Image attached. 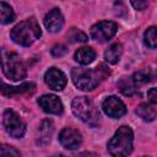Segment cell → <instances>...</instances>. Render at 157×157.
<instances>
[{
	"label": "cell",
	"instance_id": "6da1fadb",
	"mask_svg": "<svg viewBox=\"0 0 157 157\" xmlns=\"http://www.w3.org/2000/svg\"><path fill=\"white\" fill-rule=\"evenodd\" d=\"M134 132L130 126H120L108 141V152L112 157H128L132 152Z\"/></svg>",
	"mask_w": 157,
	"mask_h": 157
},
{
	"label": "cell",
	"instance_id": "7a4b0ae2",
	"mask_svg": "<svg viewBox=\"0 0 157 157\" xmlns=\"http://www.w3.org/2000/svg\"><path fill=\"white\" fill-rule=\"evenodd\" d=\"M42 34L40 27L34 18L25 20L17 23L10 32L11 39L22 47H28L33 42H36Z\"/></svg>",
	"mask_w": 157,
	"mask_h": 157
},
{
	"label": "cell",
	"instance_id": "3957f363",
	"mask_svg": "<svg viewBox=\"0 0 157 157\" xmlns=\"http://www.w3.org/2000/svg\"><path fill=\"white\" fill-rule=\"evenodd\" d=\"M71 109H72L74 114L77 118H80L82 121H85L86 124L94 126L99 121V113H98L96 105L93 104V102L90 98H87L85 96L74 98V101L71 103Z\"/></svg>",
	"mask_w": 157,
	"mask_h": 157
},
{
	"label": "cell",
	"instance_id": "277c9868",
	"mask_svg": "<svg viewBox=\"0 0 157 157\" xmlns=\"http://www.w3.org/2000/svg\"><path fill=\"white\" fill-rule=\"evenodd\" d=\"M1 67L4 75L12 81H21L26 77V66L20 59V56L15 53L2 52L1 56Z\"/></svg>",
	"mask_w": 157,
	"mask_h": 157
},
{
	"label": "cell",
	"instance_id": "5b68a950",
	"mask_svg": "<svg viewBox=\"0 0 157 157\" xmlns=\"http://www.w3.org/2000/svg\"><path fill=\"white\" fill-rule=\"evenodd\" d=\"M71 78L74 85L82 91H92L97 87L99 76L97 71H92L83 67H74L71 71Z\"/></svg>",
	"mask_w": 157,
	"mask_h": 157
},
{
	"label": "cell",
	"instance_id": "8992f818",
	"mask_svg": "<svg viewBox=\"0 0 157 157\" xmlns=\"http://www.w3.org/2000/svg\"><path fill=\"white\" fill-rule=\"evenodd\" d=\"M2 125L5 131L15 137V139H20L25 135L26 132V124L25 121L20 118V115L17 113H15L11 109H6L2 115Z\"/></svg>",
	"mask_w": 157,
	"mask_h": 157
},
{
	"label": "cell",
	"instance_id": "52a82bcc",
	"mask_svg": "<svg viewBox=\"0 0 157 157\" xmlns=\"http://www.w3.org/2000/svg\"><path fill=\"white\" fill-rule=\"evenodd\" d=\"M117 25L112 21H101L92 26L91 37L97 42H107L117 33Z\"/></svg>",
	"mask_w": 157,
	"mask_h": 157
},
{
	"label": "cell",
	"instance_id": "ba28073f",
	"mask_svg": "<svg viewBox=\"0 0 157 157\" xmlns=\"http://www.w3.org/2000/svg\"><path fill=\"white\" fill-rule=\"evenodd\" d=\"M103 112L110 118H120L126 113V107L121 99L115 96H109L103 101Z\"/></svg>",
	"mask_w": 157,
	"mask_h": 157
},
{
	"label": "cell",
	"instance_id": "9c48e42d",
	"mask_svg": "<svg viewBox=\"0 0 157 157\" xmlns=\"http://www.w3.org/2000/svg\"><path fill=\"white\" fill-rule=\"evenodd\" d=\"M60 144L67 150H75L82 144V136L78 130L74 128H65L59 134Z\"/></svg>",
	"mask_w": 157,
	"mask_h": 157
},
{
	"label": "cell",
	"instance_id": "30bf717a",
	"mask_svg": "<svg viewBox=\"0 0 157 157\" xmlns=\"http://www.w3.org/2000/svg\"><path fill=\"white\" fill-rule=\"evenodd\" d=\"M44 81L49 86V88L54 91H61L67 83L66 75L56 67H50L49 70H47L44 75Z\"/></svg>",
	"mask_w": 157,
	"mask_h": 157
},
{
	"label": "cell",
	"instance_id": "8fae6325",
	"mask_svg": "<svg viewBox=\"0 0 157 157\" xmlns=\"http://www.w3.org/2000/svg\"><path fill=\"white\" fill-rule=\"evenodd\" d=\"M38 104L45 113L49 114L60 115L64 112L63 103L59 99V97H56L55 94H43L42 97L38 98Z\"/></svg>",
	"mask_w": 157,
	"mask_h": 157
},
{
	"label": "cell",
	"instance_id": "7c38bea8",
	"mask_svg": "<svg viewBox=\"0 0 157 157\" xmlns=\"http://www.w3.org/2000/svg\"><path fill=\"white\" fill-rule=\"evenodd\" d=\"M44 26L52 33L59 32L64 26V16L61 11L59 9H53L49 11L44 17Z\"/></svg>",
	"mask_w": 157,
	"mask_h": 157
},
{
	"label": "cell",
	"instance_id": "4fadbf2b",
	"mask_svg": "<svg viewBox=\"0 0 157 157\" xmlns=\"http://www.w3.org/2000/svg\"><path fill=\"white\" fill-rule=\"evenodd\" d=\"M36 88V85L32 82H25L21 86H6L5 83H2V88L1 92L5 96H12V94H18V93H31L33 92Z\"/></svg>",
	"mask_w": 157,
	"mask_h": 157
},
{
	"label": "cell",
	"instance_id": "5bb4252c",
	"mask_svg": "<svg viewBox=\"0 0 157 157\" xmlns=\"http://www.w3.org/2000/svg\"><path fill=\"white\" fill-rule=\"evenodd\" d=\"M74 59L82 65H88L96 59V52L91 47H82L75 52Z\"/></svg>",
	"mask_w": 157,
	"mask_h": 157
},
{
	"label": "cell",
	"instance_id": "9a60e30c",
	"mask_svg": "<svg viewBox=\"0 0 157 157\" xmlns=\"http://www.w3.org/2000/svg\"><path fill=\"white\" fill-rule=\"evenodd\" d=\"M123 54V47L120 43H114L112 44L104 53V59L109 64H117Z\"/></svg>",
	"mask_w": 157,
	"mask_h": 157
},
{
	"label": "cell",
	"instance_id": "2e32d148",
	"mask_svg": "<svg viewBox=\"0 0 157 157\" xmlns=\"http://www.w3.org/2000/svg\"><path fill=\"white\" fill-rule=\"evenodd\" d=\"M135 113H136L142 120H145V121H152V120H155V118H156V115H157V113H156V110L153 109V107H151V105L147 104V103H141L140 105H137Z\"/></svg>",
	"mask_w": 157,
	"mask_h": 157
},
{
	"label": "cell",
	"instance_id": "e0dca14e",
	"mask_svg": "<svg viewBox=\"0 0 157 157\" xmlns=\"http://www.w3.org/2000/svg\"><path fill=\"white\" fill-rule=\"evenodd\" d=\"M53 123L50 120H44L39 126V144L44 145L50 141V136L53 134Z\"/></svg>",
	"mask_w": 157,
	"mask_h": 157
},
{
	"label": "cell",
	"instance_id": "ac0fdd59",
	"mask_svg": "<svg viewBox=\"0 0 157 157\" xmlns=\"http://www.w3.org/2000/svg\"><path fill=\"white\" fill-rule=\"evenodd\" d=\"M118 87H119V90H120V92H121L123 94H125V96H131V94L135 93L137 86H136V83L134 82L132 77H123V78L119 81Z\"/></svg>",
	"mask_w": 157,
	"mask_h": 157
},
{
	"label": "cell",
	"instance_id": "d6986e66",
	"mask_svg": "<svg viewBox=\"0 0 157 157\" xmlns=\"http://www.w3.org/2000/svg\"><path fill=\"white\" fill-rule=\"evenodd\" d=\"M13 20H15V12H13L12 7L9 4L1 1L0 2V21H1V23L7 25V23L12 22Z\"/></svg>",
	"mask_w": 157,
	"mask_h": 157
},
{
	"label": "cell",
	"instance_id": "ffe728a7",
	"mask_svg": "<svg viewBox=\"0 0 157 157\" xmlns=\"http://www.w3.org/2000/svg\"><path fill=\"white\" fill-rule=\"evenodd\" d=\"M144 40H145V44L153 49V48H157V27H150L146 29L145 34H144Z\"/></svg>",
	"mask_w": 157,
	"mask_h": 157
},
{
	"label": "cell",
	"instance_id": "44dd1931",
	"mask_svg": "<svg viewBox=\"0 0 157 157\" xmlns=\"http://www.w3.org/2000/svg\"><path fill=\"white\" fill-rule=\"evenodd\" d=\"M67 38H69V40L70 42H72V43H76V42H86L88 38H87V36L82 32V31H80V29H77V28H71L70 29V32L67 33Z\"/></svg>",
	"mask_w": 157,
	"mask_h": 157
},
{
	"label": "cell",
	"instance_id": "7402d4cb",
	"mask_svg": "<svg viewBox=\"0 0 157 157\" xmlns=\"http://www.w3.org/2000/svg\"><path fill=\"white\" fill-rule=\"evenodd\" d=\"M150 74L148 72H146V71H137V72H135L134 74V76H132V80H134V82L136 83V86H139V85H145V83H147L148 81H150Z\"/></svg>",
	"mask_w": 157,
	"mask_h": 157
},
{
	"label": "cell",
	"instance_id": "603a6c76",
	"mask_svg": "<svg viewBox=\"0 0 157 157\" xmlns=\"http://www.w3.org/2000/svg\"><path fill=\"white\" fill-rule=\"evenodd\" d=\"M1 157H21V153L12 146H1Z\"/></svg>",
	"mask_w": 157,
	"mask_h": 157
},
{
	"label": "cell",
	"instance_id": "cb8c5ba5",
	"mask_svg": "<svg viewBox=\"0 0 157 157\" xmlns=\"http://www.w3.org/2000/svg\"><path fill=\"white\" fill-rule=\"evenodd\" d=\"M66 53V47L63 44H56L52 48V54L54 56H63Z\"/></svg>",
	"mask_w": 157,
	"mask_h": 157
},
{
	"label": "cell",
	"instance_id": "d4e9b609",
	"mask_svg": "<svg viewBox=\"0 0 157 157\" xmlns=\"http://www.w3.org/2000/svg\"><path fill=\"white\" fill-rule=\"evenodd\" d=\"M147 98L151 103H157V87L150 88L147 91Z\"/></svg>",
	"mask_w": 157,
	"mask_h": 157
},
{
	"label": "cell",
	"instance_id": "484cf974",
	"mask_svg": "<svg viewBox=\"0 0 157 157\" xmlns=\"http://www.w3.org/2000/svg\"><path fill=\"white\" fill-rule=\"evenodd\" d=\"M131 5H132V6H134L136 10L142 11V10H145V9L147 7L148 2H147V1H141V0H137V1H131Z\"/></svg>",
	"mask_w": 157,
	"mask_h": 157
},
{
	"label": "cell",
	"instance_id": "4316f807",
	"mask_svg": "<svg viewBox=\"0 0 157 157\" xmlns=\"http://www.w3.org/2000/svg\"><path fill=\"white\" fill-rule=\"evenodd\" d=\"M77 157H99V156L96 155L94 152H81Z\"/></svg>",
	"mask_w": 157,
	"mask_h": 157
},
{
	"label": "cell",
	"instance_id": "83f0119b",
	"mask_svg": "<svg viewBox=\"0 0 157 157\" xmlns=\"http://www.w3.org/2000/svg\"><path fill=\"white\" fill-rule=\"evenodd\" d=\"M56 157H65L64 155H59V156H56Z\"/></svg>",
	"mask_w": 157,
	"mask_h": 157
}]
</instances>
